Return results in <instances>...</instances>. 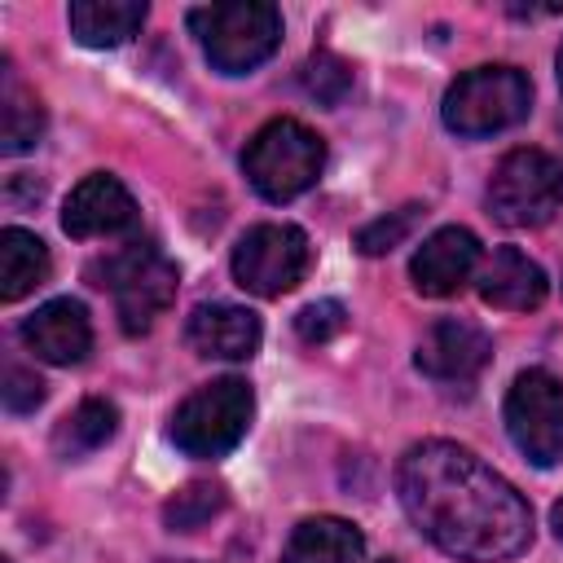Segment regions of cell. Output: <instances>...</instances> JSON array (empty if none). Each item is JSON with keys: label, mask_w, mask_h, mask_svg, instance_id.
Listing matches in <instances>:
<instances>
[{"label": "cell", "mask_w": 563, "mask_h": 563, "mask_svg": "<svg viewBox=\"0 0 563 563\" xmlns=\"http://www.w3.org/2000/svg\"><path fill=\"white\" fill-rule=\"evenodd\" d=\"M409 523L449 559L501 563L532 545V510L510 479L453 440H422L396 466Z\"/></svg>", "instance_id": "1"}, {"label": "cell", "mask_w": 563, "mask_h": 563, "mask_svg": "<svg viewBox=\"0 0 563 563\" xmlns=\"http://www.w3.org/2000/svg\"><path fill=\"white\" fill-rule=\"evenodd\" d=\"M92 286L110 290L123 334H145L176 299V264L154 242H128L88 264Z\"/></svg>", "instance_id": "2"}, {"label": "cell", "mask_w": 563, "mask_h": 563, "mask_svg": "<svg viewBox=\"0 0 563 563\" xmlns=\"http://www.w3.org/2000/svg\"><path fill=\"white\" fill-rule=\"evenodd\" d=\"M321 167H325V141L308 123H299V119H273V123H264L246 141V154H242L246 180L268 202L299 198L303 189L317 185Z\"/></svg>", "instance_id": "3"}, {"label": "cell", "mask_w": 563, "mask_h": 563, "mask_svg": "<svg viewBox=\"0 0 563 563\" xmlns=\"http://www.w3.org/2000/svg\"><path fill=\"white\" fill-rule=\"evenodd\" d=\"M189 31L198 35L207 62L220 75H246L260 62H268L282 44V13L264 0L202 4L189 13Z\"/></svg>", "instance_id": "4"}, {"label": "cell", "mask_w": 563, "mask_h": 563, "mask_svg": "<svg viewBox=\"0 0 563 563\" xmlns=\"http://www.w3.org/2000/svg\"><path fill=\"white\" fill-rule=\"evenodd\" d=\"M251 418H255V391L246 378L229 374L189 391L176 405L167 435L185 457H224L229 449H238Z\"/></svg>", "instance_id": "5"}, {"label": "cell", "mask_w": 563, "mask_h": 563, "mask_svg": "<svg viewBox=\"0 0 563 563\" xmlns=\"http://www.w3.org/2000/svg\"><path fill=\"white\" fill-rule=\"evenodd\" d=\"M532 110V84L515 66H475L444 92V128L457 136H497L515 123H523Z\"/></svg>", "instance_id": "6"}, {"label": "cell", "mask_w": 563, "mask_h": 563, "mask_svg": "<svg viewBox=\"0 0 563 563\" xmlns=\"http://www.w3.org/2000/svg\"><path fill=\"white\" fill-rule=\"evenodd\" d=\"M488 211L510 229L550 224L563 211V158L545 150H510L488 176Z\"/></svg>", "instance_id": "7"}, {"label": "cell", "mask_w": 563, "mask_h": 563, "mask_svg": "<svg viewBox=\"0 0 563 563\" xmlns=\"http://www.w3.org/2000/svg\"><path fill=\"white\" fill-rule=\"evenodd\" d=\"M312 264L308 233L299 224H255L233 246V277L260 299H282L303 282Z\"/></svg>", "instance_id": "8"}, {"label": "cell", "mask_w": 563, "mask_h": 563, "mask_svg": "<svg viewBox=\"0 0 563 563\" xmlns=\"http://www.w3.org/2000/svg\"><path fill=\"white\" fill-rule=\"evenodd\" d=\"M506 431L532 466L563 462V383L550 369H523L510 383Z\"/></svg>", "instance_id": "9"}, {"label": "cell", "mask_w": 563, "mask_h": 563, "mask_svg": "<svg viewBox=\"0 0 563 563\" xmlns=\"http://www.w3.org/2000/svg\"><path fill=\"white\" fill-rule=\"evenodd\" d=\"M493 361V339L484 325L462 317H440L413 347V365L435 383H471Z\"/></svg>", "instance_id": "10"}, {"label": "cell", "mask_w": 563, "mask_h": 563, "mask_svg": "<svg viewBox=\"0 0 563 563\" xmlns=\"http://www.w3.org/2000/svg\"><path fill=\"white\" fill-rule=\"evenodd\" d=\"M132 224H136V198L110 172L84 176L70 189L66 207H62V229L70 238H79V242H88V238H119Z\"/></svg>", "instance_id": "11"}, {"label": "cell", "mask_w": 563, "mask_h": 563, "mask_svg": "<svg viewBox=\"0 0 563 563\" xmlns=\"http://www.w3.org/2000/svg\"><path fill=\"white\" fill-rule=\"evenodd\" d=\"M479 273V238L462 224H449V229H435L409 260V277H413V290L418 295H431V299H449L457 295L471 277Z\"/></svg>", "instance_id": "12"}, {"label": "cell", "mask_w": 563, "mask_h": 563, "mask_svg": "<svg viewBox=\"0 0 563 563\" xmlns=\"http://www.w3.org/2000/svg\"><path fill=\"white\" fill-rule=\"evenodd\" d=\"M22 343L48 365H79L92 352V321L79 299H48L22 321Z\"/></svg>", "instance_id": "13"}, {"label": "cell", "mask_w": 563, "mask_h": 563, "mask_svg": "<svg viewBox=\"0 0 563 563\" xmlns=\"http://www.w3.org/2000/svg\"><path fill=\"white\" fill-rule=\"evenodd\" d=\"M185 339L198 356H216V361H246L255 356L264 330L260 317L242 303H198L189 312Z\"/></svg>", "instance_id": "14"}, {"label": "cell", "mask_w": 563, "mask_h": 563, "mask_svg": "<svg viewBox=\"0 0 563 563\" xmlns=\"http://www.w3.org/2000/svg\"><path fill=\"white\" fill-rule=\"evenodd\" d=\"M475 277H479V299L501 312H532V308H541V299L550 290L541 264L528 260L519 246H497L479 264Z\"/></svg>", "instance_id": "15"}, {"label": "cell", "mask_w": 563, "mask_h": 563, "mask_svg": "<svg viewBox=\"0 0 563 563\" xmlns=\"http://www.w3.org/2000/svg\"><path fill=\"white\" fill-rule=\"evenodd\" d=\"M365 537L356 523L339 515H312L299 519L282 545V563H361Z\"/></svg>", "instance_id": "16"}, {"label": "cell", "mask_w": 563, "mask_h": 563, "mask_svg": "<svg viewBox=\"0 0 563 563\" xmlns=\"http://www.w3.org/2000/svg\"><path fill=\"white\" fill-rule=\"evenodd\" d=\"M145 26L141 0H75L70 4V35L84 48H119Z\"/></svg>", "instance_id": "17"}, {"label": "cell", "mask_w": 563, "mask_h": 563, "mask_svg": "<svg viewBox=\"0 0 563 563\" xmlns=\"http://www.w3.org/2000/svg\"><path fill=\"white\" fill-rule=\"evenodd\" d=\"M48 246L31 233V229H18L9 224L0 233V299L4 303H18L22 295H31L35 286L48 282Z\"/></svg>", "instance_id": "18"}, {"label": "cell", "mask_w": 563, "mask_h": 563, "mask_svg": "<svg viewBox=\"0 0 563 563\" xmlns=\"http://www.w3.org/2000/svg\"><path fill=\"white\" fill-rule=\"evenodd\" d=\"M40 136H44V106L18 79V70L4 62V70H0V150L26 154L40 145Z\"/></svg>", "instance_id": "19"}, {"label": "cell", "mask_w": 563, "mask_h": 563, "mask_svg": "<svg viewBox=\"0 0 563 563\" xmlns=\"http://www.w3.org/2000/svg\"><path fill=\"white\" fill-rule=\"evenodd\" d=\"M114 431H119V409H114L110 400H101V396H88V400H79V405L57 422L53 449H57L62 457H88V453H97Z\"/></svg>", "instance_id": "20"}, {"label": "cell", "mask_w": 563, "mask_h": 563, "mask_svg": "<svg viewBox=\"0 0 563 563\" xmlns=\"http://www.w3.org/2000/svg\"><path fill=\"white\" fill-rule=\"evenodd\" d=\"M224 488L220 484H207V479H198V484H185L176 497H167V506H163V523L172 528V532H194V528H202L207 519H216L220 510H224Z\"/></svg>", "instance_id": "21"}, {"label": "cell", "mask_w": 563, "mask_h": 563, "mask_svg": "<svg viewBox=\"0 0 563 563\" xmlns=\"http://www.w3.org/2000/svg\"><path fill=\"white\" fill-rule=\"evenodd\" d=\"M299 84H303V92H308L312 101L339 106V101L352 92V66H347L339 53L317 48V53H308V62L299 66Z\"/></svg>", "instance_id": "22"}, {"label": "cell", "mask_w": 563, "mask_h": 563, "mask_svg": "<svg viewBox=\"0 0 563 563\" xmlns=\"http://www.w3.org/2000/svg\"><path fill=\"white\" fill-rule=\"evenodd\" d=\"M422 211H427V207L405 202V207H396V211H387V216L361 224V229H356V251H361V255H387V251H396V246L413 233V224H418Z\"/></svg>", "instance_id": "23"}, {"label": "cell", "mask_w": 563, "mask_h": 563, "mask_svg": "<svg viewBox=\"0 0 563 563\" xmlns=\"http://www.w3.org/2000/svg\"><path fill=\"white\" fill-rule=\"evenodd\" d=\"M343 325H347V312H343L339 299H317V303L299 308V317H295L299 339L312 343V347H317V343H330L334 334H343Z\"/></svg>", "instance_id": "24"}, {"label": "cell", "mask_w": 563, "mask_h": 563, "mask_svg": "<svg viewBox=\"0 0 563 563\" xmlns=\"http://www.w3.org/2000/svg\"><path fill=\"white\" fill-rule=\"evenodd\" d=\"M0 400H4L9 413H31V409H40V400H44V378H40L35 369L9 361V365H4V383H0Z\"/></svg>", "instance_id": "25"}, {"label": "cell", "mask_w": 563, "mask_h": 563, "mask_svg": "<svg viewBox=\"0 0 563 563\" xmlns=\"http://www.w3.org/2000/svg\"><path fill=\"white\" fill-rule=\"evenodd\" d=\"M550 528H554V537L563 541V501H554V510H550Z\"/></svg>", "instance_id": "26"}, {"label": "cell", "mask_w": 563, "mask_h": 563, "mask_svg": "<svg viewBox=\"0 0 563 563\" xmlns=\"http://www.w3.org/2000/svg\"><path fill=\"white\" fill-rule=\"evenodd\" d=\"M559 84H563V48H559Z\"/></svg>", "instance_id": "27"}]
</instances>
